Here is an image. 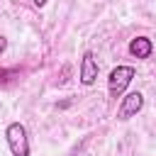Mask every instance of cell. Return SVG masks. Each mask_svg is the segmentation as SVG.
Wrapping results in <instances>:
<instances>
[{
	"label": "cell",
	"mask_w": 156,
	"mask_h": 156,
	"mask_svg": "<svg viewBox=\"0 0 156 156\" xmlns=\"http://www.w3.org/2000/svg\"><path fill=\"white\" fill-rule=\"evenodd\" d=\"M5 139H7V146H10L12 156H29V136H27L24 124L12 122L5 129Z\"/></svg>",
	"instance_id": "1"
},
{
	"label": "cell",
	"mask_w": 156,
	"mask_h": 156,
	"mask_svg": "<svg viewBox=\"0 0 156 156\" xmlns=\"http://www.w3.org/2000/svg\"><path fill=\"white\" fill-rule=\"evenodd\" d=\"M134 78V68L132 66H117L110 71L107 76V90H110V98H122V93L127 90V85L132 83Z\"/></svg>",
	"instance_id": "2"
},
{
	"label": "cell",
	"mask_w": 156,
	"mask_h": 156,
	"mask_svg": "<svg viewBox=\"0 0 156 156\" xmlns=\"http://www.w3.org/2000/svg\"><path fill=\"white\" fill-rule=\"evenodd\" d=\"M141 107H144V95L139 93V90H134V93H127L124 98H122V102H119V107H117V119H129V117H134L136 112H141Z\"/></svg>",
	"instance_id": "3"
},
{
	"label": "cell",
	"mask_w": 156,
	"mask_h": 156,
	"mask_svg": "<svg viewBox=\"0 0 156 156\" xmlns=\"http://www.w3.org/2000/svg\"><path fill=\"white\" fill-rule=\"evenodd\" d=\"M98 71H100V66H98L95 54L93 51H85L83 58H80V83L83 85H93L95 78H98Z\"/></svg>",
	"instance_id": "4"
},
{
	"label": "cell",
	"mask_w": 156,
	"mask_h": 156,
	"mask_svg": "<svg viewBox=\"0 0 156 156\" xmlns=\"http://www.w3.org/2000/svg\"><path fill=\"white\" fill-rule=\"evenodd\" d=\"M151 51H154V44H151L149 37H134V39L129 41V54H132L134 58H149Z\"/></svg>",
	"instance_id": "5"
},
{
	"label": "cell",
	"mask_w": 156,
	"mask_h": 156,
	"mask_svg": "<svg viewBox=\"0 0 156 156\" xmlns=\"http://www.w3.org/2000/svg\"><path fill=\"white\" fill-rule=\"evenodd\" d=\"M20 73L17 71H12V68H0V83H7L10 78H17Z\"/></svg>",
	"instance_id": "6"
},
{
	"label": "cell",
	"mask_w": 156,
	"mask_h": 156,
	"mask_svg": "<svg viewBox=\"0 0 156 156\" xmlns=\"http://www.w3.org/2000/svg\"><path fill=\"white\" fill-rule=\"evenodd\" d=\"M5 49H7V39H5V37H2V34H0V54H2V51H5Z\"/></svg>",
	"instance_id": "7"
},
{
	"label": "cell",
	"mask_w": 156,
	"mask_h": 156,
	"mask_svg": "<svg viewBox=\"0 0 156 156\" xmlns=\"http://www.w3.org/2000/svg\"><path fill=\"white\" fill-rule=\"evenodd\" d=\"M44 2H46V0H34V5H37V7H44Z\"/></svg>",
	"instance_id": "8"
}]
</instances>
